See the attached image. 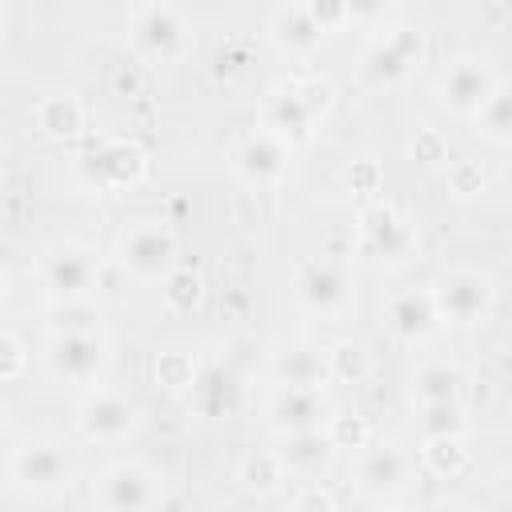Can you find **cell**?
I'll return each instance as SVG.
<instances>
[{
  "instance_id": "cell-10",
  "label": "cell",
  "mask_w": 512,
  "mask_h": 512,
  "mask_svg": "<svg viewBox=\"0 0 512 512\" xmlns=\"http://www.w3.org/2000/svg\"><path fill=\"white\" fill-rule=\"evenodd\" d=\"M296 300L312 312V316H340L352 300L348 276L328 264V260H308L296 272Z\"/></svg>"
},
{
  "instance_id": "cell-40",
  "label": "cell",
  "mask_w": 512,
  "mask_h": 512,
  "mask_svg": "<svg viewBox=\"0 0 512 512\" xmlns=\"http://www.w3.org/2000/svg\"><path fill=\"white\" fill-rule=\"evenodd\" d=\"M412 152H416V160H444V156H440L436 136H420V140L412 144Z\"/></svg>"
},
{
  "instance_id": "cell-25",
  "label": "cell",
  "mask_w": 512,
  "mask_h": 512,
  "mask_svg": "<svg viewBox=\"0 0 512 512\" xmlns=\"http://www.w3.org/2000/svg\"><path fill=\"white\" fill-rule=\"evenodd\" d=\"M196 388H200V396H204V408L208 412H232L236 408V400H240V384L224 372V368H208L204 376H196Z\"/></svg>"
},
{
  "instance_id": "cell-8",
  "label": "cell",
  "mask_w": 512,
  "mask_h": 512,
  "mask_svg": "<svg viewBox=\"0 0 512 512\" xmlns=\"http://www.w3.org/2000/svg\"><path fill=\"white\" fill-rule=\"evenodd\" d=\"M288 160H292V144L284 136H276L272 128H260V132L244 136V144L236 152V172L252 188H276L288 172Z\"/></svg>"
},
{
  "instance_id": "cell-18",
  "label": "cell",
  "mask_w": 512,
  "mask_h": 512,
  "mask_svg": "<svg viewBox=\"0 0 512 512\" xmlns=\"http://www.w3.org/2000/svg\"><path fill=\"white\" fill-rule=\"evenodd\" d=\"M356 484L372 496H392L408 484V456L400 448H368L356 464Z\"/></svg>"
},
{
  "instance_id": "cell-9",
  "label": "cell",
  "mask_w": 512,
  "mask_h": 512,
  "mask_svg": "<svg viewBox=\"0 0 512 512\" xmlns=\"http://www.w3.org/2000/svg\"><path fill=\"white\" fill-rule=\"evenodd\" d=\"M44 288L52 300H84L96 284V260L88 248L80 244H64V248H52L44 256Z\"/></svg>"
},
{
  "instance_id": "cell-23",
  "label": "cell",
  "mask_w": 512,
  "mask_h": 512,
  "mask_svg": "<svg viewBox=\"0 0 512 512\" xmlns=\"http://www.w3.org/2000/svg\"><path fill=\"white\" fill-rule=\"evenodd\" d=\"M412 392H416L420 404L460 400L464 376H460V368H452V364H424V368L416 372V380H412Z\"/></svg>"
},
{
  "instance_id": "cell-35",
  "label": "cell",
  "mask_w": 512,
  "mask_h": 512,
  "mask_svg": "<svg viewBox=\"0 0 512 512\" xmlns=\"http://www.w3.org/2000/svg\"><path fill=\"white\" fill-rule=\"evenodd\" d=\"M308 8V16L324 28V32H336L348 24V4L344 0H300Z\"/></svg>"
},
{
  "instance_id": "cell-22",
  "label": "cell",
  "mask_w": 512,
  "mask_h": 512,
  "mask_svg": "<svg viewBox=\"0 0 512 512\" xmlns=\"http://www.w3.org/2000/svg\"><path fill=\"white\" fill-rule=\"evenodd\" d=\"M476 132L492 144H512V84H496L476 112Z\"/></svg>"
},
{
  "instance_id": "cell-17",
  "label": "cell",
  "mask_w": 512,
  "mask_h": 512,
  "mask_svg": "<svg viewBox=\"0 0 512 512\" xmlns=\"http://www.w3.org/2000/svg\"><path fill=\"white\" fill-rule=\"evenodd\" d=\"M312 124H316V120H312V112L304 108L296 84L276 88V92L264 100V128H272L276 136H284L292 148H300V144L312 140Z\"/></svg>"
},
{
  "instance_id": "cell-34",
  "label": "cell",
  "mask_w": 512,
  "mask_h": 512,
  "mask_svg": "<svg viewBox=\"0 0 512 512\" xmlns=\"http://www.w3.org/2000/svg\"><path fill=\"white\" fill-rule=\"evenodd\" d=\"M324 428H328V436H332L336 448H348V444L352 448H364V440H368V424L360 416H352V420L348 416H328Z\"/></svg>"
},
{
  "instance_id": "cell-16",
  "label": "cell",
  "mask_w": 512,
  "mask_h": 512,
  "mask_svg": "<svg viewBox=\"0 0 512 512\" xmlns=\"http://www.w3.org/2000/svg\"><path fill=\"white\" fill-rule=\"evenodd\" d=\"M332 452H336V444H332L328 428L284 432V440H280V448H276L284 472H292V476H316V472H324L328 460H332Z\"/></svg>"
},
{
  "instance_id": "cell-31",
  "label": "cell",
  "mask_w": 512,
  "mask_h": 512,
  "mask_svg": "<svg viewBox=\"0 0 512 512\" xmlns=\"http://www.w3.org/2000/svg\"><path fill=\"white\" fill-rule=\"evenodd\" d=\"M296 92H300L304 108L312 112V120H324V116L332 112L336 92H332V84H328L324 76H308V80H300V84H296Z\"/></svg>"
},
{
  "instance_id": "cell-11",
  "label": "cell",
  "mask_w": 512,
  "mask_h": 512,
  "mask_svg": "<svg viewBox=\"0 0 512 512\" xmlns=\"http://www.w3.org/2000/svg\"><path fill=\"white\" fill-rule=\"evenodd\" d=\"M492 88H496V76H492V68H488L484 60H456V64L440 76L436 96H440V104H444L448 112H456V116H476L480 104L492 96Z\"/></svg>"
},
{
  "instance_id": "cell-36",
  "label": "cell",
  "mask_w": 512,
  "mask_h": 512,
  "mask_svg": "<svg viewBox=\"0 0 512 512\" xmlns=\"http://www.w3.org/2000/svg\"><path fill=\"white\" fill-rule=\"evenodd\" d=\"M0 356H4L0 376L4 380H20L24 376V344L16 340V332H0Z\"/></svg>"
},
{
  "instance_id": "cell-24",
  "label": "cell",
  "mask_w": 512,
  "mask_h": 512,
  "mask_svg": "<svg viewBox=\"0 0 512 512\" xmlns=\"http://www.w3.org/2000/svg\"><path fill=\"white\" fill-rule=\"evenodd\" d=\"M420 432L428 440L440 436H464L468 432V416L460 400H436V404H420Z\"/></svg>"
},
{
  "instance_id": "cell-38",
  "label": "cell",
  "mask_w": 512,
  "mask_h": 512,
  "mask_svg": "<svg viewBox=\"0 0 512 512\" xmlns=\"http://www.w3.org/2000/svg\"><path fill=\"white\" fill-rule=\"evenodd\" d=\"M452 188H456L460 196H472V192H480V188H484V176H480V168H476V164H460V168H456V180H452Z\"/></svg>"
},
{
  "instance_id": "cell-1",
  "label": "cell",
  "mask_w": 512,
  "mask_h": 512,
  "mask_svg": "<svg viewBox=\"0 0 512 512\" xmlns=\"http://www.w3.org/2000/svg\"><path fill=\"white\" fill-rule=\"evenodd\" d=\"M160 500H164V488H160L156 472L144 468L140 460L108 464L92 488V504L108 508V512H140V508H156Z\"/></svg>"
},
{
  "instance_id": "cell-29",
  "label": "cell",
  "mask_w": 512,
  "mask_h": 512,
  "mask_svg": "<svg viewBox=\"0 0 512 512\" xmlns=\"http://www.w3.org/2000/svg\"><path fill=\"white\" fill-rule=\"evenodd\" d=\"M284 480V464L276 452H264V456H248L244 468H240V484L248 492H272L276 484Z\"/></svg>"
},
{
  "instance_id": "cell-3",
  "label": "cell",
  "mask_w": 512,
  "mask_h": 512,
  "mask_svg": "<svg viewBox=\"0 0 512 512\" xmlns=\"http://www.w3.org/2000/svg\"><path fill=\"white\" fill-rule=\"evenodd\" d=\"M8 480H12V488H20L28 496H52V492L68 488L72 460L56 444H48V440H28V444H20L12 452Z\"/></svg>"
},
{
  "instance_id": "cell-37",
  "label": "cell",
  "mask_w": 512,
  "mask_h": 512,
  "mask_svg": "<svg viewBox=\"0 0 512 512\" xmlns=\"http://www.w3.org/2000/svg\"><path fill=\"white\" fill-rule=\"evenodd\" d=\"M344 4H348V20H356V24H376L392 0H344Z\"/></svg>"
},
{
  "instance_id": "cell-13",
  "label": "cell",
  "mask_w": 512,
  "mask_h": 512,
  "mask_svg": "<svg viewBox=\"0 0 512 512\" xmlns=\"http://www.w3.org/2000/svg\"><path fill=\"white\" fill-rule=\"evenodd\" d=\"M440 308H436V296L424 292V288H404L388 300V328L396 340L404 344H420L428 340L436 328H440Z\"/></svg>"
},
{
  "instance_id": "cell-19",
  "label": "cell",
  "mask_w": 512,
  "mask_h": 512,
  "mask_svg": "<svg viewBox=\"0 0 512 512\" xmlns=\"http://www.w3.org/2000/svg\"><path fill=\"white\" fill-rule=\"evenodd\" d=\"M272 36H276V44H280L284 52L308 56V52H316V48L324 44L328 32L308 16L304 4H288V8L276 12V20H272Z\"/></svg>"
},
{
  "instance_id": "cell-30",
  "label": "cell",
  "mask_w": 512,
  "mask_h": 512,
  "mask_svg": "<svg viewBox=\"0 0 512 512\" xmlns=\"http://www.w3.org/2000/svg\"><path fill=\"white\" fill-rule=\"evenodd\" d=\"M92 320H96V312L84 300H56L48 328L52 332H92Z\"/></svg>"
},
{
  "instance_id": "cell-27",
  "label": "cell",
  "mask_w": 512,
  "mask_h": 512,
  "mask_svg": "<svg viewBox=\"0 0 512 512\" xmlns=\"http://www.w3.org/2000/svg\"><path fill=\"white\" fill-rule=\"evenodd\" d=\"M104 172H116V184H128V180H140V172H144V160H140V152H132V148H104L100 156H92V176L104 184Z\"/></svg>"
},
{
  "instance_id": "cell-4",
  "label": "cell",
  "mask_w": 512,
  "mask_h": 512,
  "mask_svg": "<svg viewBox=\"0 0 512 512\" xmlns=\"http://www.w3.org/2000/svg\"><path fill=\"white\" fill-rule=\"evenodd\" d=\"M132 44H136V52H140L144 60H152V64H176V60H184L188 48H192V28L184 24V16H180L176 8L152 4V8L136 20V28H132Z\"/></svg>"
},
{
  "instance_id": "cell-28",
  "label": "cell",
  "mask_w": 512,
  "mask_h": 512,
  "mask_svg": "<svg viewBox=\"0 0 512 512\" xmlns=\"http://www.w3.org/2000/svg\"><path fill=\"white\" fill-rule=\"evenodd\" d=\"M200 296H204V280H200L196 272L172 268V272L164 276V300H168L176 312H192V308L200 304Z\"/></svg>"
},
{
  "instance_id": "cell-7",
  "label": "cell",
  "mask_w": 512,
  "mask_h": 512,
  "mask_svg": "<svg viewBox=\"0 0 512 512\" xmlns=\"http://www.w3.org/2000/svg\"><path fill=\"white\" fill-rule=\"evenodd\" d=\"M44 360H48L56 380L92 384L100 376V368H104V344L92 332H52Z\"/></svg>"
},
{
  "instance_id": "cell-15",
  "label": "cell",
  "mask_w": 512,
  "mask_h": 512,
  "mask_svg": "<svg viewBox=\"0 0 512 512\" xmlns=\"http://www.w3.org/2000/svg\"><path fill=\"white\" fill-rule=\"evenodd\" d=\"M360 244L380 260H400L412 248V232L388 204H368L360 212Z\"/></svg>"
},
{
  "instance_id": "cell-2",
  "label": "cell",
  "mask_w": 512,
  "mask_h": 512,
  "mask_svg": "<svg viewBox=\"0 0 512 512\" xmlns=\"http://www.w3.org/2000/svg\"><path fill=\"white\" fill-rule=\"evenodd\" d=\"M436 296V308H440V320L444 324H456V328H472L480 320H488L492 304H496V288L484 272L476 268H456L448 276L436 280L432 288Z\"/></svg>"
},
{
  "instance_id": "cell-12",
  "label": "cell",
  "mask_w": 512,
  "mask_h": 512,
  "mask_svg": "<svg viewBox=\"0 0 512 512\" xmlns=\"http://www.w3.org/2000/svg\"><path fill=\"white\" fill-rule=\"evenodd\" d=\"M76 428L84 440H124L136 428V408L116 392H92L76 408Z\"/></svg>"
},
{
  "instance_id": "cell-39",
  "label": "cell",
  "mask_w": 512,
  "mask_h": 512,
  "mask_svg": "<svg viewBox=\"0 0 512 512\" xmlns=\"http://www.w3.org/2000/svg\"><path fill=\"white\" fill-rule=\"evenodd\" d=\"M332 504H336V500H332L328 492H320V488H308L304 496H296V508H300V512H308V508H332Z\"/></svg>"
},
{
  "instance_id": "cell-21",
  "label": "cell",
  "mask_w": 512,
  "mask_h": 512,
  "mask_svg": "<svg viewBox=\"0 0 512 512\" xmlns=\"http://www.w3.org/2000/svg\"><path fill=\"white\" fill-rule=\"evenodd\" d=\"M272 376L280 384H304V388H320L332 372H328V352L316 348H284L272 360Z\"/></svg>"
},
{
  "instance_id": "cell-33",
  "label": "cell",
  "mask_w": 512,
  "mask_h": 512,
  "mask_svg": "<svg viewBox=\"0 0 512 512\" xmlns=\"http://www.w3.org/2000/svg\"><path fill=\"white\" fill-rule=\"evenodd\" d=\"M156 376H160L164 388H188V384H196V376H192V360H188L184 352H160V360H156Z\"/></svg>"
},
{
  "instance_id": "cell-20",
  "label": "cell",
  "mask_w": 512,
  "mask_h": 512,
  "mask_svg": "<svg viewBox=\"0 0 512 512\" xmlns=\"http://www.w3.org/2000/svg\"><path fill=\"white\" fill-rule=\"evenodd\" d=\"M36 128L48 136V140H76L84 132V104L72 96V92H56V96H44L36 104Z\"/></svg>"
},
{
  "instance_id": "cell-5",
  "label": "cell",
  "mask_w": 512,
  "mask_h": 512,
  "mask_svg": "<svg viewBox=\"0 0 512 512\" xmlns=\"http://www.w3.org/2000/svg\"><path fill=\"white\" fill-rule=\"evenodd\" d=\"M424 56V32L412 28V24H400L392 28L380 44L368 48V56L360 60V80L372 84V88H384V84H396L408 76V68Z\"/></svg>"
},
{
  "instance_id": "cell-32",
  "label": "cell",
  "mask_w": 512,
  "mask_h": 512,
  "mask_svg": "<svg viewBox=\"0 0 512 512\" xmlns=\"http://www.w3.org/2000/svg\"><path fill=\"white\" fill-rule=\"evenodd\" d=\"M328 372H332L336 380H360V376H364V352H360L356 344L340 340V344L328 352Z\"/></svg>"
},
{
  "instance_id": "cell-14",
  "label": "cell",
  "mask_w": 512,
  "mask_h": 512,
  "mask_svg": "<svg viewBox=\"0 0 512 512\" xmlns=\"http://www.w3.org/2000/svg\"><path fill=\"white\" fill-rule=\"evenodd\" d=\"M268 420L280 436L284 432H304V428H324L328 424V404H324L320 388L280 384V392L268 404Z\"/></svg>"
},
{
  "instance_id": "cell-26",
  "label": "cell",
  "mask_w": 512,
  "mask_h": 512,
  "mask_svg": "<svg viewBox=\"0 0 512 512\" xmlns=\"http://www.w3.org/2000/svg\"><path fill=\"white\" fill-rule=\"evenodd\" d=\"M424 464L436 472V476H460L468 468V452H464V436H440V440H428L424 448Z\"/></svg>"
},
{
  "instance_id": "cell-6",
  "label": "cell",
  "mask_w": 512,
  "mask_h": 512,
  "mask_svg": "<svg viewBox=\"0 0 512 512\" xmlns=\"http://www.w3.org/2000/svg\"><path fill=\"white\" fill-rule=\"evenodd\" d=\"M116 256L136 280H164L176 268V240L160 224H136L124 232Z\"/></svg>"
}]
</instances>
